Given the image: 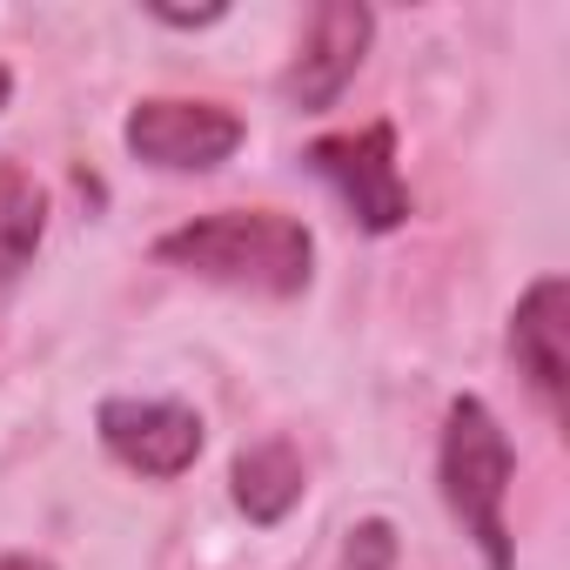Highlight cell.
Wrapping results in <instances>:
<instances>
[{"label":"cell","mask_w":570,"mask_h":570,"mask_svg":"<svg viewBox=\"0 0 570 570\" xmlns=\"http://www.w3.org/2000/svg\"><path fill=\"white\" fill-rule=\"evenodd\" d=\"M155 262L202 275V282L235 289V296L289 303L316 275V235H309V222L282 215V208H215V215L168 228L155 242Z\"/></svg>","instance_id":"1"},{"label":"cell","mask_w":570,"mask_h":570,"mask_svg":"<svg viewBox=\"0 0 570 570\" xmlns=\"http://www.w3.org/2000/svg\"><path fill=\"white\" fill-rule=\"evenodd\" d=\"M510 476H517V450H510V436H503L497 410H490L483 396H456V403H450V416H443L436 483H443L450 517H456V523H463V537L476 543L483 570H517L510 523H503Z\"/></svg>","instance_id":"2"},{"label":"cell","mask_w":570,"mask_h":570,"mask_svg":"<svg viewBox=\"0 0 570 570\" xmlns=\"http://www.w3.org/2000/svg\"><path fill=\"white\" fill-rule=\"evenodd\" d=\"M303 168L316 181L336 188V202L370 228V235H396L410 222V181L396 168V128L390 121H370V128H350V135H323L309 141Z\"/></svg>","instance_id":"3"},{"label":"cell","mask_w":570,"mask_h":570,"mask_svg":"<svg viewBox=\"0 0 570 570\" xmlns=\"http://www.w3.org/2000/svg\"><path fill=\"white\" fill-rule=\"evenodd\" d=\"M121 141L141 168L161 175H208L242 148V115H228L222 101H181V95H155L135 101L121 121Z\"/></svg>","instance_id":"4"},{"label":"cell","mask_w":570,"mask_h":570,"mask_svg":"<svg viewBox=\"0 0 570 570\" xmlns=\"http://www.w3.org/2000/svg\"><path fill=\"white\" fill-rule=\"evenodd\" d=\"M95 430H101V450L121 470L148 476V483L188 476L195 456H202V443H208L202 416L188 403H175V396H108L95 410Z\"/></svg>","instance_id":"5"},{"label":"cell","mask_w":570,"mask_h":570,"mask_svg":"<svg viewBox=\"0 0 570 570\" xmlns=\"http://www.w3.org/2000/svg\"><path fill=\"white\" fill-rule=\"evenodd\" d=\"M370 35H376V14L356 8V0H323V8L303 21V41L282 68V95H289L303 115H323L343 101V88L356 81L363 55H370Z\"/></svg>","instance_id":"6"},{"label":"cell","mask_w":570,"mask_h":570,"mask_svg":"<svg viewBox=\"0 0 570 570\" xmlns=\"http://www.w3.org/2000/svg\"><path fill=\"white\" fill-rule=\"evenodd\" d=\"M570 282L563 275H537L530 289L517 296V316H510V356H517V376L530 383V396L543 403L550 423H563V396H570Z\"/></svg>","instance_id":"7"},{"label":"cell","mask_w":570,"mask_h":570,"mask_svg":"<svg viewBox=\"0 0 570 570\" xmlns=\"http://www.w3.org/2000/svg\"><path fill=\"white\" fill-rule=\"evenodd\" d=\"M228 483H235V510H242L248 523H262V530L282 523V517L303 503V490H309L303 456H296L289 436H262V443H248V450L235 456Z\"/></svg>","instance_id":"8"},{"label":"cell","mask_w":570,"mask_h":570,"mask_svg":"<svg viewBox=\"0 0 570 570\" xmlns=\"http://www.w3.org/2000/svg\"><path fill=\"white\" fill-rule=\"evenodd\" d=\"M41 235H48V188L21 161H0V303L21 289Z\"/></svg>","instance_id":"9"},{"label":"cell","mask_w":570,"mask_h":570,"mask_svg":"<svg viewBox=\"0 0 570 570\" xmlns=\"http://www.w3.org/2000/svg\"><path fill=\"white\" fill-rule=\"evenodd\" d=\"M390 557H396V530H390L383 517H370V523H356V543H350V563H356V570H390Z\"/></svg>","instance_id":"10"},{"label":"cell","mask_w":570,"mask_h":570,"mask_svg":"<svg viewBox=\"0 0 570 570\" xmlns=\"http://www.w3.org/2000/svg\"><path fill=\"white\" fill-rule=\"evenodd\" d=\"M0 570H55L48 557H28V550H0Z\"/></svg>","instance_id":"11"},{"label":"cell","mask_w":570,"mask_h":570,"mask_svg":"<svg viewBox=\"0 0 570 570\" xmlns=\"http://www.w3.org/2000/svg\"><path fill=\"white\" fill-rule=\"evenodd\" d=\"M8 101H14V75H8V68H0V108H8Z\"/></svg>","instance_id":"12"}]
</instances>
